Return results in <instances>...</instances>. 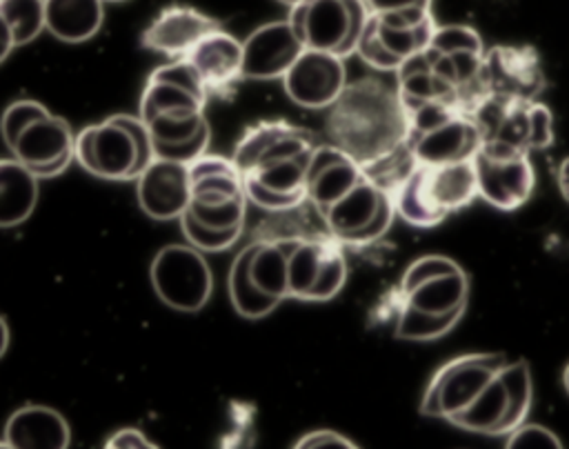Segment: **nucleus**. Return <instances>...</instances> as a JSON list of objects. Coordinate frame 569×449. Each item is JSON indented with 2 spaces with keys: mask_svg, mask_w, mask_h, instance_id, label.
<instances>
[{
  "mask_svg": "<svg viewBox=\"0 0 569 449\" xmlns=\"http://www.w3.org/2000/svg\"><path fill=\"white\" fill-rule=\"evenodd\" d=\"M220 24L189 4H169L142 31V47L167 56L169 60H182L189 51Z\"/></svg>",
  "mask_w": 569,
  "mask_h": 449,
  "instance_id": "24",
  "label": "nucleus"
},
{
  "mask_svg": "<svg viewBox=\"0 0 569 449\" xmlns=\"http://www.w3.org/2000/svg\"><path fill=\"white\" fill-rule=\"evenodd\" d=\"M433 16H376L369 20L358 40L356 53L376 71H396L405 60L427 49L433 31Z\"/></svg>",
  "mask_w": 569,
  "mask_h": 449,
  "instance_id": "19",
  "label": "nucleus"
},
{
  "mask_svg": "<svg viewBox=\"0 0 569 449\" xmlns=\"http://www.w3.org/2000/svg\"><path fill=\"white\" fill-rule=\"evenodd\" d=\"M482 144L471 113L445 102L409 109L407 147L416 164H451L473 160Z\"/></svg>",
  "mask_w": 569,
  "mask_h": 449,
  "instance_id": "9",
  "label": "nucleus"
},
{
  "mask_svg": "<svg viewBox=\"0 0 569 449\" xmlns=\"http://www.w3.org/2000/svg\"><path fill=\"white\" fill-rule=\"evenodd\" d=\"M40 193V178L22 162L0 158V229L18 227L31 218Z\"/></svg>",
  "mask_w": 569,
  "mask_h": 449,
  "instance_id": "29",
  "label": "nucleus"
},
{
  "mask_svg": "<svg viewBox=\"0 0 569 449\" xmlns=\"http://www.w3.org/2000/svg\"><path fill=\"white\" fill-rule=\"evenodd\" d=\"M0 133L11 156L40 180L60 176L76 160L71 124L38 100H13L2 111Z\"/></svg>",
  "mask_w": 569,
  "mask_h": 449,
  "instance_id": "5",
  "label": "nucleus"
},
{
  "mask_svg": "<svg viewBox=\"0 0 569 449\" xmlns=\"http://www.w3.org/2000/svg\"><path fill=\"white\" fill-rule=\"evenodd\" d=\"M136 196L144 216L180 220L189 204V164L153 158L136 178Z\"/></svg>",
  "mask_w": 569,
  "mask_h": 449,
  "instance_id": "25",
  "label": "nucleus"
},
{
  "mask_svg": "<svg viewBox=\"0 0 569 449\" xmlns=\"http://www.w3.org/2000/svg\"><path fill=\"white\" fill-rule=\"evenodd\" d=\"M7 349H9V325L0 316V358L7 353Z\"/></svg>",
  "mask_w": 569,
  "mask_h": 449,
  "instance_id": "38",
  "label": "nucleus"
},
{
  "mask_svg": "<svg viewBox=\"0 0 569 449\" xmlns=\"http://www.w3.org/2000/svg\"><path fill=\"white\" fill-rule=\"evenodd\" d=\"M398 300L433 316H462L469 300L467 271L447 256L427 253L407 265Z\"/></svg>",
  "mask_w": 569,
  "mask_h": 449,
  "instance_id": "17",
  "label": "nucleus"
},
{
  "mask_svg": "<svg viewBox=\"0 0 569 449\" xmlns=\"http://www.w3.org/2000/svg\"><path fill=\"white\" fill-rule=\"evenodd\" d=\"M462 316H433L425 313L402 300H398L396 307V322H393V336L400 340H413V342H431L449 333L456 322Z\"/></svg>",
  "mask_w": 569,
  "mask_h": 449,
  "instance_id": "30",
  "label": "nucleus"
},
{
  "mask_svg": "<svg viewBox=\"0 0 569 449\" xmlns=\"http://www.w3.org/2000/svg\"><path fill=\"white\" fill-rule=\"evenodd\" d=\"M282 87L289 100L302 109H329L347 87L345 58L329 51L302 49L282 76Z\"/></svg>",
  "mask_w": 569,
  "mask_h": 449,
  "instance_id": "22",
  "label": "nucleus"
},
{
  "mask_svg": "<svg viewBox=\"0 0 569 449\" xmlns=\"http://www.w3.org/2000/svg\"><path fill=\"white\" fill-rule=\"evenodd\" d=\"M156 158L140 116L113 113L76 133V162L102 180H136Z\"/></svg>",
  "mask_w": 569,
  "mask_h": 449,
  "instance_id": "7",
  "label": "nucleus"
},
{
  "mask_svg": "<svg viewBox=\"0 0 569 449\" xmlns=\"http://www.w3.org/2000/svg\"><path fill=\"white\" fill-rule=\"evenodd\" d=\"M0 449H13V447H9L4 440H0Z\"/></svg>",
  "mask_w": 569,
  "mask_h": 449,
  "instance_id": "41",
  "label": "nucleus"
},
{
  "mask_svg": "<svg viewBox=\"0 0 569 449\" xmlns=\"http://www.w3.org/2000/svg\"><path fill=\"white\" fill-rule=\"evenodd\" d=\"M184 60L213 93L229 91L242 78V42L220 27L209 31Z\"/></svg>",
  "mask_w": 569,
  "mask_h": 449,
  "instance_id": "26",
  "label": "nucleus"
},
{
  "mask_svg": "<svg viewBox=\"0 0 569 449\" xmlns=\"http://www.w3.org/2000/svg\"><path fill=\"white\" fill-rule=\"evenodd\" d=\"M562 387H565V391H567V396H569V365H567L565 371H562Z\"/></svg>",
  "mask_w": 569,
  "mask_h": 449,
  "instance_id": "39",
  "label": "nucleus"
},
{
  "mask_svg": "<svg viewBox=\"0 0 569 449\" xmlns=\"http://www.w3.org/2000/svg\"><path fill=\"white\" fill-rule=\"evenodd\" d=\"M305 44L289 20H271L242 40V78L273 80L289 71Z\"/></svg>",
  "mask_w": 569,
  "mask_h": 449,
  "instance_id": "23",
  "label": "nucleus"
},
{
  "mask_svg": "<svg viewBox=\"0 0 569 449\" xmlns=\"http://www.w3.org/2000/svg\"><path fill=\"white\" fill-rule=\"evenodd\" d=\"M471 118L478 124L482 144L531 153L553 142V113L538 100L485 96L471 109Z\"/></svg>",
  "mask_w": 569,
  "mask_h": 449,
  "instance_id": "11",
  "label": "nucleus"
},
{
  "mask_svg": "<svg viewBox=\"0 0 569 449\" xmlns=\"http://www.w3.org/2000/svg\"><path fill=\"white\" fill-rule=\"evenodd\" d=\"M556 180H558V189H560V196L565 198V202H569V156H565L558 164V171H556Z\"/></svg>",
  "mask_w": 569,
  "mask_h": 449,
  "instance_id": "37",
  "label": "nucleus"
},
{
  "mask_svg": "<svg viewBox=\"0 0 569 449\" xmlns=\"http://www.w3.org/2000/svg\"><path fill=\"white\" fill-rule=\"evenodd\" d=\"M104 2H124V0H104Z\"/></svg>",
  "mask_w": 569,
  "mask_h": 449,
  "instance_id": "42",
  "label": "nucleus"
},
{
  "mask_svg": "<svg viewBox=\"0 0 569 449\" xmlns=\"http://www.w3.org/2000/svg\"><path fill=\"white\" fill-rule=\"evenodd\" d=\"M347 282V258L342 245L325 236L287 238V285L289 298L327 302Z\"/></svg>",
  "mask_w": 569,
  "mask_h": 449,
  "instance_id": "13",
  "label": "nucleus"
},
{
  "mask_svg": "<svg viewBox=\"0 0 569 449\" xmlns=\"http://www.w3.org/2000/svg\"><path fill=\"white\" fill-rule=\"evenodd\" d=\"M247 191L240 169L231 158L204 153L189 164V204L180 227L198 251L233 247L244 227Z\"/></svg>",
  "mask_w": 569,
  "mask_h": 449,
  "instance_id": "4",
  "label": "nucleus"
},
{
  "mask_svg": "<svg viewBox=\"0 0 569 449\" xmlns=\"http://www.w3.org/2000/svg\"><path fill=\"white\" fill-rule=\"evenodd\" d=\"M102 449H160V447L151 442L140 429L122 427L107 438Z\"/></svg>",
  "mask_w": 569,
  "mask_h": 449,
  "instance_id": "35",
  "label": "nucleus"
},
{
  "mask_svg": "<svg viewBox=\"0 0 569 449\" xmlns=\"http://www.w3.org/2000/svg\"><path fill=\"white\" fill-rule=\"evenodd\" d=\"M478 198L473 160L451 164H413L391 191L396 216L429 229L447 216L462 211Z\"/></svg>",
  "mask_w": 569,
  "mask_h": 449,
  "instance_id": "6",
  "label": "nucleus"
},
{
  "mask_svg": "<svg viewBox=\"0 0 569 449\" xmlns=\"http://www.w3.org/2000/svg\"><path fill=\"white\" fill-rule=\"evenodd\" d=\"M505 449H565L560 438L545 425L525 422L507 433Z\"/></svg>",
  "mask_w": 569,
  "mask_h": 449,
  "instance_id": "32",
  "label": "nucleus"
},
{
  "mask_svg": "<svg viewBox=\"0 0 569 449\" xmlns=\"http://www.w3.org/2000/svg\"><path fill=\"white\" fill-rule=\"evenodd\" d=\"M425 56L436 78L451 93L453 102L462 111L471 113V109L485 98L480 87L485 47L478 31L467 24H438Z\"/></svg>",
  "mask_w": 569,
  "mask_h": 449,
  "instance_id": "12",
  "label": "nucleus"
},
{
  "mask_svg": "<svg viewBox=\"0 0 569 449\" xmlns=\"http://www.w3.org/2000/svg\"><path fill=\"white\" fill-rule=\"evenodd\" d=\"M227 291L233 309L242 318H267L289 298L287 238L247 245L231 262Z\"/></svg>",
  "mask_w": 569,
  "mask_h": 449,
  "instance_id": "8",
  "label": "nucleus"
},
{
  "mask_svg": "<svg viewBox=\"0 0 569 449\" xmlns=\"http://www.w3.org/2000/svg\"><path fill=\"white\" fill-rule=\"evenodd\" d=\"M104 20V0H44V31L62 42L91 40Z\"/></svg>",
  "mask_w": 569,
  "mask_h": 449,
  "instance_id": "28",
  "label": "nucleus"
},
{
  "mask_svg": "<svg viewBox=\"0 0 569 449\" xmlns=\"http://www.w3.org/2000/svg\"><path fill=\"white\" fill-rule=\"evenodd\" d=\"M207 98V87L184 58L169 60L149 73L138 116L151 133L156 158L191 164L207 153L211 140Z\"/></svg>",
  "mask_w": 569,
  "mask_h": 449,
  "instance_id": "2",
  "label": "nucleus"
},
{
  "mask_svg": "<svg viewBox=\"0 0 569 449\" xmlns=\"http://www.w3.org/2000/svg\"><path fill=\"white\" fill-rule=\"evenodd\" d=\"M376 16H429L431 0H365Z\"/></svg>",
  "mask_w": 569,
  "mask_h": 449,
  "instance_id": "33",
  "label": "nucleus"
},
{
  "mask_svg": "<svg viewBox=\"0 0 569 449\" xmlns=\"http://www.w3.org/2000/svg\"><path fill=\"white\" fill-rule=\"evenodd\" d=\"M0 16L11 27L16 47L36 40L44 31V0H0Z\"/></svg>",
  "mask_w": 569,
  "mask_h": 449,
  "instance_id": "31",
  "label": "nucleus"
},
{
  "mask_svg": "<svg viewBox=\"0 0 569 449\" xmlns=\"http://www.w3.org/2000/svg\"><path fill=\"white\" fill-rule=\"evenodd\" d=\"M325 127L331 144L369 167L407 144L409 111L396 84L367 76L347 82L329 107Z\"/></svg>",
  "mask_w": 569,
  "mask_h": 449,
  "instance_id": "3",
  "label": "nucleus"
},
{
  "mask_svg": "<svg viewBox=\"0 0 569 449\" xmlns=\"http://www.w3.org/2000/svg\"><path fill=\"white\" fill-rule=\"evenodd\" d=\"M533 402V378L527 360H507L478 398L449 425L485 433L507 436L527 422Z\"/></svg>",
  "mask_w": 569,
  "mask_h": 449,
  "instance_id": "10",
  "label": "nucleus"
},
{
  "mask_svg": "<svg viewBox=\"0 0 569 449\" xmlns=\"http://www.w3.org/2000/svg\"><path fill=\"white\" fill-rule=\"evenodd\" d=\"M2 440L13 449H69L71 427L53 407L24 405L9 416Z\"/></svg>",
  "mask_w": 569,
  "mask_h": 449,
  "instance_id": "27",
  "label": "nucleus"
},
{
  "mask_svg": "<svg viewBox=\"0 0 569 449\" xmlns=\"http://www.w3.org/2000/svg\"><path fill=\"white\" fill-rule=\"evenodd\" d=\"M278 2H284V4L291 7V4H296V2H300V0H278Z\"/></svg>",
  "mask_w": 569,
  "mask_h": 449,
  "instance_id": "40",
  "label": "nucleus"
},
{
  "mask_svg": "<svg viewBox=\"0 0 569 449\" xmlns=\"http://www.w3.org/2000/svg\"><path fill=\"white\" fill-rule=\"evenodd\" d=\"M478 198L500 211L520 209L536 189V169L525 151L480 144L473 156Z\"/></svg>",
  "mask_w": 569,
  "mask_h": 449,
  "instance_id": "20",
  "label": "nucleus"
},
{
  "mask_svg": "<svg viewBox=\"0 0 569 449\" xmlns=\"http://www.w3.org/2000/svg\"><path fill=\"white\" fill-rule=\"evenodd\" d=\"M149 278L160 302L184 313L200 311L213 291L209 262L189 242L162 247L151 260Z\"/></svg>",
  "mask_w": 569,
  "mask_h": 449,
  "instance_id": "18",
  "label": "nucleus"
},
{
  "mask_svg": "<svg viewBox=\"0 0 569 449\" xmlns=\"http://www.w3.org/2000/svg\"><path fill=\"white\" fill-rule=\"evenodd\" d=\"M320 140L287 120H260L244 129L231 160L247 198L267 211L296 209L307 200V169Z\"/></svg>",
  "mask_w": 569,
  "mask_h": 449,
  "instance_id": "1",
  "label": "nucleus"
},
{
  "mask_svg": "<svg viewBox=\"0 0 569 449\" xmlns=\"http://www.w3.org/2000/svg\"><path fill=\"white\" fill-rule=\"evenodd\" d=\"M293 449H360V447L333 429H313L300 436Z\"/></svg>",
  "mask_w": 569,
  "mask_h": 449,
  "instance_id": "34",
  "label": "nucleus"
},
{
  "mask_svg": "<svg viewBox=\"0 0 569 449\" xmlns=\"http://www.w3.org/2000/svg\"><path fill=\"white\" fill-rule=\"evenodd\" d=\"M485 96L509 100H538L547 87L540 56L529 44H496L480 64Z\"/></svg>",
  "mask_w": 569,
  "mask_h": 449,
  "instance_id": "21",
  "label": "nucleus"
},
{
  "mask_svg": "<svg viewBox=\"0 0 569 449\" xmlns=\"http://www.w3.org/2000/svg\"><path fill=\"white\" fill-rule=\"evenodd\" d=\"M505 362L502 353H465L447 360L429 378L420 413L449 422L478 398Z\"/></svg>",
  "mask_w": 569,
  "mask_h": 449,
  "instance_id": "16",
  "label": "nucleus"
},
{
  "mask_svg": "<svg viewBox=\"0 0 569 449\" xmlns=\"http://www.w3.org/2000/svg\"><path fill=\"white\" fill-rule=\"evenodd\" d=\"M16 49V40L11 33V27L7 24V20L0 16V64L7 60V56Z\"/></svg>",
  "mask_w": 569,
  "mask_h": 449,
  "instance_id": "36",
  "label": "nucleus"
},
{
  "mask_svg": "<svg viewBox=\"0 0 569 449\" xmlns=\"http://www.w3.org/2000/svg\"><path fill=\"white\" fill-rule=\"evenodd\" d=\"M287 20L305 49L347 58L356 53L369 9L365 0H300L289 7Z\"/></svg>",
  "mask_w": 569,
  "mask_h": 449,
  "instance_id": "14",
  "label": "nucleus"
},
{
  "mask_svg": "<svg viewBox=\"0 0 569 449\" xmlns=\"http://www.w3.org/2000/svg\"><path fill=\"white\" fill-rule=\"evenodd\" d=\"M318 216L325 222L327 233L342 247H365L389 231L396 218V207L391 193L378 187L365 171L345 196Z\"/></svg>",
  "mask_w": 569,
  "mask_h": 449,
  "instance_id": "15",
  "label": "nucleus"
}]
</instances>
